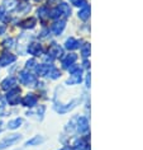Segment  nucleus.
Instances as JSON below:
<instances>
[{"label":"nucleus","mask_w":143,"mask_h":150,"mask_svg":"<svg viewBox=\"0 0 143 150\" xmlns=\"http://www.w3.org/2000/svg\"><path fill=\"white\" fill-rule=\"evenodd\" d=\"M0 125H1V123H0Z\"/></svg>","instance_id":"f03ea898"},{"label":"nucleus","mask_w":143,"mask_h":150,"mask_svg":"<svg viewBox=\"0 0 143 150\" xmlns=\"http://www.w3.org/2000/svg\"><path fill=\"white\" fill-rule=\"evenodd\" d=\"M3 32H4V28H3V27H0V33H3Z\"/></svg>","instance_id":"f257e3e1"}]
</instances>
